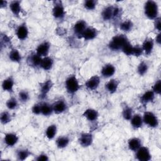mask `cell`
Returning a JSON list of instances; mask_svg holds the SVG:
<instances>
[{
	"label": "cell",
	"instance_id": "cell-46",
	"mask_svg": "<svg viewBox=\"0 0 161 161\" xmlns=\"http://www.w3.org/2000/svg\"><path fill=\"white\" fill-rule=\"evenodd\" d=\"M36 160L38 161H47L49 160L48 157L45 153H41L36 158Z\"/></svg>",
	"mask_w": 161,
	"mask_h": 161
},
{
	"label": "cell",
	"instance_id": "cell-42",
	"mask_svg": "<svg viewBox=\"0 0 161 161\" xmlns=\"http://www.w3.org/2000/svg\"><path fill=\"white\" fill-rule=\"evenodd\" d=\"M152 90L153 91V92L155 94H158V95L160 94V92H161V80H160V79L156 80V82L154 83V84L152 87Z\"/></svg>",
	"mask_w": 161,
	"mask_h": 161
},
{
	"label": "cell",
	"instance_id": "cell-39",
	"mask_svg": "<svg viewBox=\"0 0 161 161\" xmlns=\"http://www.w3.org/2000/svg\"><path fill=\"white\" fill-rule=\"evenodd\" d=\"M18 97L19 101L22 103H26L30 99L29 93L25 90H21V91H19L18 93Z\"/></svg>",
	"mask_w": 161,
	"mask_h": 161
},
{
	"label": "cell",
	"instance_id": "cell-34",
	"mask_svg": "<svg viewBox=\"0 0 161 161\" xmlns=\"http://www.w3.org/2000/svg\"><path fill=\"white\" fill-rule=\"evenodd\" d=\"M148 70V65L146 62L142 61L138 64L137 67V72L141 76L144 75L147 72Z\"/></svg>",
	"mask_w": 161,
	"mask_h": 161
},
{
	"label": "cell",
	"instance_id": "cell-14",
	"mask_svg": "<svg viewBox=\"0 0 161 161\" xmlns=\"http://www.w3.org/2000/svg\"><path fill=\"white\" fill-rule=\"evenodd\" d=\"M87 27V23L84 20L80 19L74 24L73 30L74 33L79 38Z\"/></svg>",
	"mask_w": 161,
	"mask_h": 161
},
{
	"label": "cell",
	"instance_id": "cell-16",
	"mask_svg": "<svg viewBox=\"0 0 161 161\" xmlns=\"http://www.w3.org/2000/svg\"><path fill=\"white\" fill-rule=\"evenodd\" d=\"M53 113L60 114L65 112L67 109V105L64 100H58L52 104Z\"/></svg>",
	"mask_w": 161,
	"mask_h": 161
},
{
	"label": "cell",
	"instance_id": "cell-15",
	"mask_svg": "<svg viewBox=\"0 0 161 161\" xmlns=\"http://www.w3.org/2000/svg\"><path fill=\"white\" fill-rule=\"evenodd\" d=\"M116 72V69L114 66L111 64H105L101 71V75L105 78H109L113 76Z\"/></svg>",
	"mask_w": 161,
	"mask_h": 161
},
{
	"label": "cell",
	"instance_id": "cell-2",
	"mask_svg": "<svg viewBox=\"0 0 161 161\" xmlns=\"http://www.w3.org/2000/svg\"><path fill=\"white\" fill-rule=\"evenodd\" d=\"M144 13L150 19H155L158 17V6L157 3L152 0L145 2L144 5Z\"/></svg>",
	"mask_w": 161,
	"mask_h": 161
},
{
	"label": "cell",
	"instance_id": "cell-47",
	"mask_svg": "<svg viewBox=\"0 0 161 161\" xmlns=\"http://www.w3.org/2000/svg\"><path fill=\"white\" fill-rule=\"evenodd\" d=\"M155 42L157 43V44H158V45H160V42H161V38H160V33H158L157 34V35L156 36L155 38Z\"/></svg>",
	"mask_w": 161,
	"mask_h": 161
},
{
	"label": "cell",
	"instance_id": "cell-11",
	"mask_svg": "<svg viewBox=\"0 0 161 161\" xmlns=\"http://www.w3.org/2000/svg\"><path fill=\"white\" fill-rule=\"evenodd\" d=\"M100 77L97 75H94L90 77L85 83V86L86 88L90 91H93L96 89L100 84Z\"/></svg>",
	"mask_w": 161,
	"mask_h": 161
},
{
	"label": "cell",
	"instance_id": "cell-8",
	"mask_svg": "<svg viewBox=\"0 0 161 161\" xmlns=\"http://www.w3.org/2000/svg\"><path fill=\"white\" fill-rule=\"evenodd\" d=\"M98 34L97 30L92 26H87L82 33L79 38H83L85 40H92L94 39Z\"/></svg>",
	"mask_w": 161,
	"mask_h": 161
},
{
	"label": "cell",
	"instance_id": "cell-37",
	"mask_svg": "<svg viewBox=\"0 0 161 161\" xmlns=\"http://www.w3.org/2000/svg\"><path fill=\"white\" fill-rule=\"evenodd\" d=\"M133 46L130 43V42H128L123 46L121 51L127 56H133Z\"/></svg>",
	"mask_w": 161,
	"mask_h": 161
},
{
	"label": "cell",
	"instance_id": "cell-18",
	"mask_svg": "<svg viewBox=\"0 0 161 161\" xmlns=\"http://www.w3.org/2000/svg\"><path fill=\"white\" fill-rule=\"evenodd\" d=\"M153 47H154V42L153 39L151 38H146L143 42V44L142 45V48L143 49V52L147 55L151 54V53L153 51Z\"/></svg>",
	"mask_w": 161,
	"mask_h": 161
},
{
	"label": "cell",
	"instance_id": "cell-20",
	"mask_svg": "<svg viewBox=\"0 0 161 161\" xmlns=\"http://www.w3.org/2000/svg\"><path fill=\"white\" fill-rule=\"evenodd\" d=\"M155 94L152 90H148L145 91L140 97V102L143 104H147L149 103L153 102L155 99Z\"/></svg>",
	"mask_w": 161,
	"mask_h": 161
},
{
	"label": "cell",
	"instance_id": "cell-3",
	"mask_svg": "<svg viewBox=\"0 0 161 161\" xmlns=\"http://www.w3.org/2000/svg\"><path fill=\"white\" fill-rule=\"evenodd\" d=\"M121 13L120 9L114 6H108L104 8L101 13V16L103 20L109 21L117 18Z\"/></svg>",
	"mask_w": 161,
	"mask_h": 161
},
{
	"label": "cell",
	"instance_id": "cell-6",
	"mask_svg": "<svg viewBox=\"0 0 161 161\" xmlns=\"http://www.w3.org/2000/svg\"><path fill=\"white\" fill-rule=\"evenodd\" d=\"M52 14L55 18L58 19H61L64 18L65 15V11L62 1H54L52 9Z\"/></svg>",
	"mask_w": 161,
	"mask_h": 161
},
{
	"label": "cell",
	"instance_id": "cell-31",
	"mask_svg": "<svg viewBox=\"0 0 161 161\" xmlns=\"http://www.w3.org/2000/svg\"><path fill=\"white\" fill-rule=\"evenodd\" d=\"M57 127L56 125L52 124L49 125L45 131L47 138H48L49 140L53 139L55 136L57 134Z\"/></svg>",
	"mask_w": 161,
	"mask_h": 161
},
{
	"label": "cell",
	"instance_id": "cell-22",
	"mask_svg": "<svg viewBox=\"0 0 161 161\" xmlns=\"http://www.w3.org/2000/svg\"><path fill=\"white\" fill-rule=\"evenodd\" d=\"M128 147L130 150L136 152L142 147V141L138 138H131L128 142Z\"/></svg>",
	"mask_w": 161,
	"mask_h": 161
},
{
	"label": "cell",
	"instance_id": "cell-17",
	"mask_svg": "<svg viewBox=\"0 0 161 161\" xmlns=\"http://www.w3.org/2000/svg\"><path fill=\"white\" fill-rule=\"evenodd\" d=\"M42 60V57L39 56L36 53L30 54L28 58H27V62L30 66L33 67H37L40 66V64Z\"/></svg>",
	"mask_w": 161,
	"mask_h": 161
},
{
	"label": "cell",
	"instance_id": "cell-28",
	"mask_svg": "<svg viewBox=\"0 0 161 161\" xmlns=\"http://www.w3.org/2000/svg\"><path fill=\"white\" fill-rule=\"evenodd\" d=\"M52 113H53L52 104L45 102L41 103V114L42 115L45 116H50Z\"/></svg>",
	"mask_w": 161,
	"mask_h": 161
},
{
	"label": "cell",
	"instance_id": "cell-12",
	"mask_svg": "<svg viewBox=\"0 0 161 161\" xmlns=\"http://www.w3.org/2000/svg\"><path fill=\"white\" fill-rule=\"evenodd\" d=\"M53 85V84L51 79L47 80L43 83H42L41 84L40 89V96H39L40 98L44 99L47 96L49 91L51 90Z\"/></svg>",
	"mask_w": 161,
	"mask_h": 161
},
{
	"label": "cell",
	"instance_id": "cell-43",
	"mask_svg": "<svg viewBox=\"0 0 161 161\" xmlns=\"http://www.w3.org/2000/svg\"><path fill=\"white\" fill-rule=\"evenodd\" d=\"M143 53V49L142 48V46H140L138 45L133 46V56L140 57V55H142Z\"/></svg>",
	"mask_w": 161,
	"mask_h": 161
},
{
	"label": "cell",
	"instance_id": "cell-4",
	"mask_svg": "<svg viewBox=\"0 0 161 161\" xmlns=\"http://www.w3.org/2000/svg\"><path fill=\"white\" fill-rule=\"evenodd\" d=\"M65 86L67 92L70 94H75L80 89L79 81L74 75H71L67 78L65 82Z\"/></svg>",
	"mask_w": 161,
	"mask_h": 161
},
{
	"label": "cell",
	"instance_id": "cell-21",
	"mask_svg": "<svg viewBox=\"0 0 161 161\" xmlns=\"http://www.w3.org/2000/svg\"><path fill=\"white\" fill-rule=\"evenodd\" d=\"M83 116L88 121H94L97 120V119L99 116V113L97 110L92 109V108H89L84 111V112L83 113Z\"/></svg>",
	"mask_w": 161,
	"mask_h": 161
},
{
	"label": "cell",
	"instance_id": "cell-24",
	"mask_svg": "<svg viewBox=\"0 0 161 161\" xmlns=\"http://www.w3.org/2000/svg\"><path fill=\"white\" fill-rule=\"evenodd\" d=\"M131 125L134 129H138L143 125V121L142 116L139 114H135L132 116L130 119Z\"/></svg>",
	"mask_w": 161,
	"mask_h": 161
},
{
	"label": "cell",
	"instance_id": "cell-7",
	"mask_svg": "<svg viewBox=\"0 0 161 161\" xmlns=\"http://www.w3.org/2000/svg\"><path fill=\"white\" fill-rule=\"evenodd\" d=\"M152 155L149 149L146 147H141L136 151V158L139 161H148Z\"/></svg>",
	"mask_w": 161,
	"mask_h": 161
},
{
	"label": "cell",
	"instance_id": "cell-1",
	"mask_svg": "<svg viewBox=\"0 0 161 161\" xmlns=\"http://www.w3.org/2000/svg\"><path fill=\"white\" fill-rule=\"evenodd\" d=\"M129 40L126 35L119 34L114 36L110 40L108 47L112 51L121 50L123 46L128 42Z\"/></svg>",
	"mask_w": 161,
	"mask_h": 161
},
{
	"label": "cell",
	"instance_id": "cell-13",
	"mask_svg": "<svg viewBox=\"0 0 161 161\" xmlns=\"http://www.w3.org/2000/svg\"><path fill=\"white\" fill-rule=\"evenodd\" d=\"M93 137L91 133H83L80 134L79 138V144L83 147H87L92 145Z\"/></svg>",
	"mask_w": 161,
	"mask_h": 161
},
{
	"label": "cell",
	"instance_id": "cell-23",
	"mask_svg": "<svg viewBox=\"0 0 161 161\" xmlns=\"http://www.w3.org/2000/svg\"><path fill=\"white\" fill-rule=\"evenodd\" d=\"M14 84V80L12 77H9L4 79L2 83V88L3 91L9 92L13 91V87Z\"/></svg>",
	"mask_w": 161,
	"mask_h": 161
},
{
	"label": "cell",
	"instance_id": "cell-33",
	"mask_svg": "<svg viewBox=\"0 0 161 161\" xmlns=\"http://www.w3.org/2000/svg\"><path fill=\"white\" fill-rule=\"evenodd\" d=\"M31 155V152L26 148H21L16 152V156L19 160H25Z\"/></svg>",
	"mask_w": 161,
	"mask_h": 161
},
{
	"label": "cell",
	"instance_id": "cell-19",
	"mask_svg": "<svg viewBox=\"0 0 161 161\" xmlns=\"http://www.w3.org/2000/svg\"><path fill=\"white\" fill-rule=\"evenodd\" d=\"M5 144L8 147H13L18 142V136L13 133H6L4 138Z\"/></svg>",
	"mask_w": 161,
	"mask_h": 161
},
{
	"label": "cell",
	"instance_id": "cell-44",
	"mask_svg": "<svg viewBox=\"0 0 161 161\" xmlns=\"http://www.w3.org/2000/svg\"><path fill=\"white\" fill-rule=\"evenodd\" d=\"M31 111L34 114L38 115L41 114V103L35 104L31 108Z\"/></svg>",
	"mask_w": 161,
	"mask_h": 161
},
{
	"label": "cell",
	"instance_id": "cell-36",
	"mask_svg": "<svg viewBox=\"0 0 161 161\" xmlns=\"http://www.w3.org/2000/svg\"><path fill=\"white\" fill-rule=\"evenodd\" d=\"M0 121L3 125H6L11 121V115L8 111H3L1 113Z\"/></svg>",
	"mask_w": 161,
	"mask_h": 161
},
{
	"label": "cell",
	"instance_id": "cell-9",
	"mask_svg": "<svg viewBox=\"0 0 161 161\" xmlns=\"http://www.w3.org/2000/svg\"><path fill=\"white\" fill-rule=\"evenodd\" d=\"M50 48V44L48 42H43L38 45L36 49V53L41 57H47Z\"/></svg>",
	"mask_w": 161,
	"mask_h": 161
},
{
	"label": "cell",
	"instance_id": "cell-27",
	"mask_svg": "<svg viewBox=\"0 0 161 161\" xmlns=\"http://www.w3.org/2000/svg\"><path fill=\"white\" fill-rule=\"evenodd\" d=\"M119 85V81L116 79H111L105 84V88L108 92L113 94L116 92Z\"/></svg>",
	"mask_w": 161,
	"mask_h": 161
},
{
	"label": "cell",
	"instance_id": "cell-5",
	"mask_svg": "<svg viewBox=\"0 0 161 161\" xmlns=\"http://www.w3.org/2000/svg\"><path fill=\"white\" fill-rule=\"evenodd\" d=\"M143 121L150 128H157L158 126L159 121L157 116L151 111H146L143 116Z\"/></svg>",
	"mask_w": 161,
	"mask_h": 161
},
{
	"label": "cell",
	"instance_id": "cell-29",
	"mask_svg": "<svg viewBox=\"0 0 161 161\" xmlns=\"http://www.w3.org/2000/svg\"><path fill=\"white\" fill-rule=\"evenodd\" d=\"M9 58L10 59L11 61L13 62L18 63L21 62L22 57H21V53L17 49L13 48L9 53Z\"/></svg>",
	"mask_w": 161,
	"mask_h": 161
},
{
	"label": "cell",
	"instance_id": "cell-35",
	"mask_svg": "<svg viewBox=\"0 0 161 161\" xmlns=\"http://www.w3.org/2000/svg\"><path fill=\"white\" fill-rule=\"evenodd\" d=\"M122 116L125 119L130 120V119L131 118V117L133 116L132 108L128 106H125L123 109Z\"/></svg>",
	"mask_w": 161,
	"mask_h": 161
},
{
	"label": "cell",
	"instance_id": "cell-48",
	"mask_svg": "<svg viewBox=\"0 0 161 161\" xmlns=\"http://www.w3.org/2000/svg\"><path fill=\"white\" fill-rule=\"evenodd\" d=\"M8 4V2L6 1H1L0 2V8H3L4 7H6Z\"/></svg>",
	"mask_w": 161,
	"mask_h": 161
},
{
	"label": "cell",
	"instance_id": "cell-45",
	"mask_svg": "<svg viewBox=\"0 0 161 161\" xmlns=\"http://www.w3.org/2000/svg\"><path fill=\"white\" fill-rule=\"evenodd\" d=\"M154 27H155V29L157 30L160 33L161 30V22H160V16L157 17L156 19H154Z\"/></svg>",
	"mask_w": 161,
	"mask_h": 161
},
{
	"label": "cell",
	"instance_id": "cell-32",
	"mask_svg": "<svg viewBox=\"0 0 161 161\" xmlns=\"http://www.w3.org/2000/svg\"><path fill=\"white\" fill-rule=\"evenodd\" d=\"M133 23L130 19L125 20L119 24L120 30L124 32L130 31L133 29Z\"/></svg>",
	"mask_w": 161,
	"mask_h": 161
},
{
	"label": "cell",
	"instance_id": "cell-26",
	"mask_svg": "<svg viewBox=\"0 0 161 161\" xmlns=\"http://www.w3.org/2000/svg\"><path fill=\"white\" fill-rule=\"evenodd\" d=\"M9 8L12 13L16 17H19L21 11V2L19 1H13L10 3Z\"/></svg>",
	"mask_w": 161,
	"mask_h": 161
},
{
	"label": "cell",
	"instance_id": "cell-41",
	"mask_svg": "<svg viewBox=\"0 0 161 161\" xmlns=\"http://www.w3.org/2000/svg\"><path fill=\"white\" fill-rule=\"evenodd\" d=\"M11 44V40L9 38L6 34H1V47L3 48V46H8Z\"/></svg>",
	"mask_w": 161,
	"mask_h": 161
},
{
	"label": "cell",
	"instance_id": "cell-10",
	"mask_svg": "<svg viewBox=\"0 0 161 161\" xmlns=\"http://www.w3.org/2000/svg\"><path fill=\"white\" fill-rule=\"evenodd\" d=\"M28 28L25 23L19 25L16 30V35L19 40H25L28 36Z\"/></svg>",
	"mask_w": 161,
	"mask_h": 161
},
{
	"label": "cell",
	"instance_id": "cell-38",
	"mask_svg": "<svg viewBox=\"0 0 161 161\" xmlns=\"http://www.w3.org/2000/svg\"><path fill=\"white\" fill-rule=\"evenodd\" d=\"M6 107L9 109H14L18 107V102L17 101V99L15 97H11L9 98L6 103Z\"/></svg>",
	"mask_w": 161,
	"mask_h": 161
},
{
	"label": "cell",
	"instance_id": "cell-25",
	"mask_svg": "<svg viewBox=\"0 0 161 161\" xmlns=\"http://www.w3.org/2000/svg\"><path fill=\"white\" fill-rule=\"evenodd\" d=\"M53 65V59L50 57H45L42 58L40 66L42 69L44 70H50Z\"/></svg>",
	"mask_w": 161,
	"mask_h": 161
},
{
	"label": "cell",
	"instance_id": "cell-30",
	"mask_svg": "<svg viewBox=\"0 0 161 161\" xmlns=\"http://www.w3.org/2000/svg\"><path fill=\"white\" fill-rule=\"evenodd\" d=\"M56 145L58 148H64L67 147L70 142V139L67 136H61L56 140Z\"/></svg>",
	"mask_w": 161,
	"mask_h": 161
},
{
	"label": "cell",
	"instance_id": "cell-40",
	"mask_svg": "<svg viewBox=\"0 0 161 161\" xmlns=\"http://www.w3.org/2000/svg\"><path fill=\"white\" fill-rule=\"evenodd\" d=\"M97 4V1L94 0H87L84 3V6L88 10H93L95 9Z\"/></svg>",
	"mask_w": 161,
	"mask_h": 161
}]
</instances>
